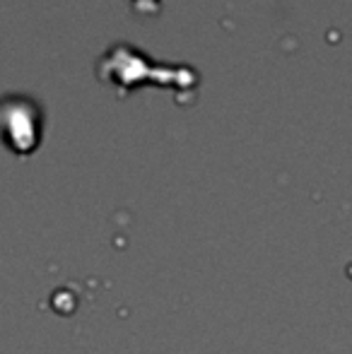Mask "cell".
Instances as JSON below:
<instances>
[{"instance_id": "6da1fadb", "label": "cell", "mask_w": 352, "mask_h": 354, "mask_svg": "<svg viewBox=\"0 0 352 354\" xmlns=\"http://www.w3.org/2000/svg\"><path fill=\"white\" fill-rule=\"evenodd\" d=\"M41 138V109L24 94L0 97V142L12 152L27 154Z\"/></svg>"}]
</instances>
